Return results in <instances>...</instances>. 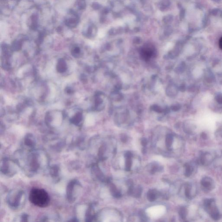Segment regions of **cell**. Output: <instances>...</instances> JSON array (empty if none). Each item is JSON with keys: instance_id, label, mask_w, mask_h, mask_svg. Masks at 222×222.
I'll use <instances>...</instances> for the list:
<instances>
[{"instance_id": "277c9868", "label": "cell", "mask_w": 222, "mask_h": 222, "mask_svg": "<svg viewBox=\"0 0 222 222\" xmlns=\"http://www.w3.org/2000/svg\"><path fill=\"white\" fill-rule=\"evenodd\" d=\"M202 186L207 190H211L213 185V181L210 177H204L201 181Z\"/></svg>"}, {"instance_id": "8fae6325", "label": "cell", "mask_w": 222, "mask_h": 222, "mask_svg": "<svg viewBox=\"0 0 222 222\" xmlns=\"http://www.w3.org/2000/svg\"><path fill=\"white\" fill-rule=\"evenodd\" d=\"M21 43L19 41H16L14 42L12 46V50L15 51H18L21 49Z\"/></svg>"}, {"instance_id": "2e32d148", "label": "cell", "mask_w": 222, "mask_h": 222, "mask_svg": "<svg viewBox=\"0 0 222 222\" xmlns=\"http://www.w3.org/2000/svg\"><path fill=\"white\" fill-rule=\"evenodd\" d=\"M125 158H131L132 155L130 151H128L125 153Z\"/></svg>"}, {"instance_id": "9c48e42d", "label": "cell", "mask_w": 222, "mask_h": 222, "mask_svg": "<svg viewBox=\"0 0 222 222\" xmlns=\"http://www.w3.org/2000/svg\"><path fill=\"white\" fill-rule=\"evenodd\" d=\"M147 198L150 201H154L157 198L156 193L153 190L149 191L147 193Z\"/></svg>"}, {"instance_id": "7c38bea8", "label": "cell", "mask_w": 222, "mask_h": 222, "mask_svg": "<svg viewBox=\"0 0 222 222\" xmlns=\"http://www.w3.org/2000/svg\"><path fill=\"white\" fill-rule=\"evenodd\" d=\"M166 145L168 148H170L173 142V137L171 135H168L166 138Z\"/></svg>"}, {"instance_id": "7a4b0ae2", "label": "cell", "mask_w": 222, "mask_h": 222, "mask_svg": "<svg viewBox=\"0 0 222 222\" xmlns=\"http://www.w3.org/2000/svg\"><path fill=\"white\" fill-rule=\"evenodd\" d=\"M214 202L215 201L213 199H206L204 202V206L212 218L214 220H217L220 218V215L218 209L214 205Z\"/></svg>"}, {"instance_id": "5b68a950", "label": "cell", "mask_w": 222, "mask_h": 222, "mask_svg": "<svg viewBox=\"0 0 222 222\" xmlns=\"http://www.w3.org/2000/svg\"><path fill=\"white\" fill-rule=\"evenodd\" d=\"M67 68V67L66 61L63 59H59L57 66V71L60 73H63L66 71Z\"/></svg>"}, {"instance_id": "ffe728a7", "label": "cell", "mask_w": 222, "mask_h": 222, "mask_svg": "<svg viewBox=\"0 0 222 222\" xmlns=\"http://www.w3.org/2000/svg\"><path fill=\"white\" fill-rule=\"evenodd\" d=\"M219 47L221 50H222V37L220 38V40H219Z\"/></svg>"}, {"instance_id": "30bf717a", "label": "cell", "mask_w": 222, "mask_h": 222, "mask_svg": "<svg viewBox=\"0 0 222 222\" xmlns=\"http://www.w3.org/2000/svg\"><path fill=\"white\" fill-rule=\"evenodd\" d=\"M179 215L182 219H185L187 215V210L184 207H182L180 208L179 212Z\"/></svg>"}, {"instance_id": "ba28073f", "label": "cell", "mask_w": 222, "mask_h": 222, "mask_svg": "<svg viewBox=\"0 0 222 222\" xmlns=\"http://www.w3.org/2000/svg\"><path fill=\"white\" fill-rule=\"evenodd\" d=\"M192 186L191 184H188L187 185L185 189V194L186 197L188 199H191L192 198Z\"/></svg>"}, {"instance_id": "3957f363", "label": "cell", "mask_w": 222, "mask_h": 222, "mask_svg": "<svg viewBox=\"0 0 222 222\" xmlns=\"http://www.w3.org/2000/svg\"><path fill=\"white\" fill-rule=\"evenodd\" d=\"M22 195L21 192L20 191L14 196H12L13 198H11L9 201V204L14 207H17L20 203V200Z\"/></svg>"}, {"instance_id": "e0dca14e", "label": "cell", "mask_w": 222, "mask_h": 222, "mask_svg": "<svg viewBox=\"0 0 222 222\" xmlns=\"http://www.w3.org/2000/svg\"><path fill=\"white\" fill-rule=\"evenodd\" d=\"M141 145L143 146H145L147 144V140L146 139H141Z\"/></svg>"}, {"instance_id": "ac0fdd59", "label": "cell", "mask_w": 222, "mask_h": 222, "mask_svg": "<svg viewBox=\"0 0 222 222\" xmlns=\"http://www.w3.org/2000/svg\"><path fill=\"white\" fill-rule=\"evenodd\" d=\"M66 91H67V93H68L70 94L73 93V90L72 89L69 87L68 88L66 89Z\"/></svg>"}, {"instance_id": "4fadbf2b", "label": "cell", "mask_w": 222, "mask_h": 222, "mask_svg": "<svg viewBox=\"0 0 222 222\" xmlns=\"http://www.w3.org/2000/svg\"><path fill=\"white\" fill-rule=\"evenodd\" d=\"M132 166L131 158H126L125 162V170L127 171H129Z\"/></svg>"}, {"instance_id": "5bb4252c", "label": "cell", "mask_w": 222, "mask_h": 222, "mask_svg": "<svg viewBox=\"0 0 222 222\" xmlns=\"http://www.w3.org/2000/svg\"><path fill=\"white\" fill-rule=\"evenodd\" d=\"M72 55L75 57H79L80 53V49L79 47H75L73 49L72 52Z\"/></svg>"}, {"instance_id": "6da1fadb", "label": "cell", "mask_w": 222, "mask_h": 222, "mask_svg": "<svg viewBox=\"0 0 222 222\" xmlns=\"http://www.w3.org/2000/svg\"><path fill=\"white\" fill-rule=\"evenodd\" d=\"M29 200L32 204L39 207H46L50 204V197L44 189L33 188L29 194Z\"/></svg>"}, {"instance_id": "52a82bcc", "label": "cell", "mask_w": 222, "mask_h": 222, "mask_svg": "<svg viewBox=\"0 0 222 222\" xmlns=\"http://www.w3.org/2000/svg\"><path fill=\"white\" fill-rule=\"evenodd\" d=\"M185 168L184 175L185 176L189 177L192 174L193 171V167L189 164H186L185 165Z\"/></svg>"}, {"instance_id": "8992f818", "label": "cell", "mask_w": 222, "mask_h": 222, "mask_svg": "<svg viewBox=\"0 0 222 222\" xmlns=\"http://www.w3.org/2000/svg\"><path fill=\"white\" fill-rule=\"evenodd\" d=\"M82 119H83V115H82V113H77L76 114L75 116L71 119L70 121L74 124L77 125L81 122Z\"/></svg>"}, {"instance_id": "9a60e30c", "label": "cell", "mask_w": 222, "mask_h": 222, "mask_svg": "<svg viewBox=\"0 0 222 222\" xmlns=\"http://www.w3.org/2000/svg\"><path fill=\"white\" fill-rule=\"evenodd\" d=\"M105 151V147L104 146L101 147L99 149V155L100 157H103Z\"/></svg>"}, {"instance_id": "d6986e66", "label": "cell", "mask_w": 222, "mask_h": 222, "mask_svg": "<svg viewBox=\"0 0 222 222\" xmlns=\"http://www.w3.org/2000/svg\"><path fill=\"white\" fill-rule=\"evenodd\" d=\"M121 141L123 142H125L127 141V137L125 135H123L122 137H121Z\"/></svg>"}]
</instances>
